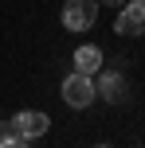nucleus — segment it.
Instances as JSON below:
<instances>
[{"instance_id":"f257e3e1","label":"nucleus","mask_w":145,"mask_h":148,"mask_svg":"<svg viewBox=\"0 0 145 148\" xmlns=\"http://www.w3.org/2000/svg\"><path fill=\"white\" fill-rule=\"evenodd\" d=\"M94 82H90V74H67V82H63V101L71 105V109H86V105L94 101Z\"/></svg>"},{"instance_id":"f03ea898","label":"nucleus","mask_w":145,"mask_h":148,"mask_svg":"<svg viewBox=\"0 0 145 148\" xmlns=\"http://www.w3.org/2000/svg\"><path fill=\"white\" fill-rule=\"evenodd\" d=\"M98 20V0H67L63 4V23L71 31H86Z\"/></svg>"},{"instance_id":"7ed1b4c3","label":"nucleus","mask_w":145,"mask_h":148,"mask_svg":"<svg viewBox=\"0 0 145 148\" xmlns=\"http://www.w3.org/2000/svg\"><path fill=\"white\" fill-rule=\"evenodd\" d=\"M12 125H16V133H20L24 140H35V136H47L51 117H47V113H39V109H24L20 117H12Z\"/></svg>"},{"instance_id":"20e7f679","label":"nucleus","mask_w":145,"mask_h":148,"mask_svg":"<svg viewBox=\"0 0 145 148\" xmlns=\"http://www.w3.org/2000/svg\"><path fill=\"white\" fill-rule=\"evenodd\" d=\"M118 35H145V0H133L118 12V23H114Z\"/></svg>"},{"instance_id":"39448f33","label":"nucleus","mask_w":145,"mask_h":148,"mask_svg":"<svg viewBox=\"0 0 145 148\" xmlns=\"http://www.w3.org/2000/svg\"><path fill=\"white\" fill-rule=\"evenodd\" d=\"M75 70H78V74H98V70H102V51L90 47V43L78 47V51H75Z\"/></svg>"},{"instance_id":"423d86ee","label":"nucleus","mask_w":145,"mask_h":148,"mask_svg":"<svg viewBox=\"0 0 145 148\" xmlns=\"http://www.w3.org/2000/svg\"><path fill=\"white\" fill-rule=\"evenodd\" d=\"M98 90H102L106 97H118V94H122V78H118V74H102Z\"/></svg>"},{"instance_id":"0eeeda50","label":"nucleus","mask_w":145,"mask_h":148,"mask_svg":"<svg viewBox=\"0 0 145 148\" xmlns=\"http://www.w3.org/2000/svg\"><path fill=\"white\" fill-rule=\"evenodd\" d=\"M8 136H20V133H16L12 121H0V140H8Z\"/></svg>"},{"instance_id":"6e6552de","label":"nucleus","mask_w":145,"mask_h":148,"mask_svg":"<svg viewBox=\"0 0 145 148\" xmlns=\"http://www.w3.org/2000/svg\"><path fill=\"white\" fill-rule=\"evenodd\" d=\"M0 148H28L24 136H8V140H0Z\"/></svg>"},{"instance_id":"1a4fd4ad","label":"nucleus","mask_w":145,"mask_h":148,"mask_svg":"<svg viewBox=\"0 0 145 148\" xmlns=\"http://www.w3.org/2000/svg\"><path fill=\"white\" fill-rule=\"evenodd\" d=\"M106 4H122V0H106Z\"/></svg>"},{"instance_id":"9d476101","label":"nucleus","mask_w":145,"mask_h":148,"mask_svg":"<svg viewBox=\"0 0 145 148\" xmlns=\"http://www.w3.org/2000/svg\"><path fill=\"white\" fill-rule=\"evenodd\" d=\"M98 148H106V144H98Z\"/></svg>"}]
</instances>
